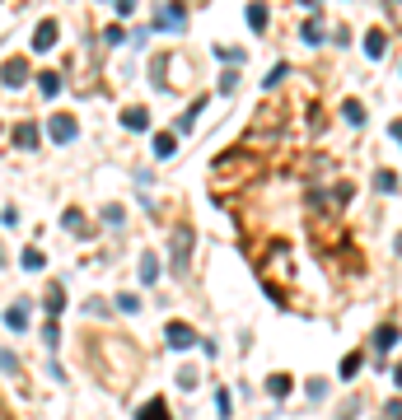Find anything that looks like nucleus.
<instances>
[{
    "mask_svg": "<svg viewBox=\"0 0 402 420\" xmlns=\"http://www.w3.org/2000/svg\"><path fill=\"white\" fill-rule=\"evenodd\" d=\"M61 309H66V289L52 285V289H47V313H61Z\"/></svg>",
    "mask_w": 402,
    "mask_h": 420,
    "instance_id": "nucleus-15",
    "label": "nucleus"
},
{
    "mask_svg": "<svg viewBox=\"0 0 402 420\" xmlns=\"http://www.w3.org/2000/svg\"><path fill=\"white\" fill-rule=\"evenodd\" d=\"M117 309H122V313H136V309H140V299H136V294H122V299H117Z\"/></svg>",
    "mask_w": 402,
    "mask_h": 420,
    "instance_id": "nucleus-25",
    "label": "nucleus"
},
{
    "mask_svg": "<svg viewBox=\"0 0 402 420\" xmlns=\"http://www.w3.org/2000/svg\"><path fill=\"white\" fill-rule=\"evenodd\" d=\"M0 369H5V373H14V369H19V360H14L10 350H0Z\"/></svg>",
    "mask_w": 402,
    "mask_h": 420,
    "instance_id": "nucleus-27",
    "label": "nucleus"
},
{
    "mask_svg": "<svg viewBox=\"0 0 402 420\" xmlns=\"http://www.w3.org/2000/svg\"><path fill=\"white\" fill-rule=\"evenodd\" d=\"M56 38H61V28H56L52 19H47V24H38V33H33V52H52Z\"/></svg>",
    "mask_w": 402,
    "mask_h": 420,
    "instance_id": "nucleus-4",
    "label": "nucleus"
},
{
    "mask_svg": "<svg viewBox=\"0 0 402 420\" xmlns=\"http://www.w3.org/2000/svg\"><path fill=\"white\" fill-rule=\"evenodd\" d=\"M136 420H173V416H168V406H164V402H145V406L136 411Z\"/></svg>",
    "mask_w": 402,
    "mask_h": 420,
    "instance_id": "nucleus-10",
    "label": "nucleus"
},
{
    "mask_svg": "<svg viewBox=\"0 0 402 420\" xmlns=\"http://www.w3.org/2000/svg\"><path fill=\"white\" fill-rule=\"evenodd\" d=\"M164 341L173 345V350H188V345H197V332H192L188 322H168V327H164Z\"/></svg>",
    "mask_w": 402,
    "mask_h": 420,
    "instance_id": "nucleus-1",
    "label": "nucleus"
},
{
    "mask_svg": "<svg viewBox=\"0 0 402 420\" xmlns=\"http://www.w3.org/2000/svg\"><path fill=\"white\" fill-rule=\"evenodd\" d=\"M393 332H398V327H379V332H375V350H379V355H384V350H393V341H398Z\"/></svg>",
    "mask_w": 402,
    "mask_h": 420,
    "instance_id": "nucleus-13",
    "label": "nucleus"
},
{
    "mask_svg": "<svg viewBox=\"0 0 402 420\" xmlns=\"http://www.w3.org/2000/svg\"><path fill=\"white\" fill-rule=\"evenodd\" d=\"M234 84H239V70H225V75H220V89H225V94H234Z\"/></svg>",
    "mask_w": 402,
    "mask_h": 420,
    "instance_id": "nucleus-24",
    "label": "nucleus"
},
{
    "mask_svg": "<svg viewBox=\"0 0 402 420\" xmlns=\"http://www.w3.org/2000/svg\"><path fill=\"white\" fill-rule=\"evenodd\" d=\"M42 266H47V257H42L38 248H28L24 252V271H42Z\"/></svg>",
    "mask_w": 402,
    "mask_h": 420,
    "instance_id": "nucleus-18",
    "label": "nucleus"
},
{
    "mask_svg": "<svg viewBox=\"0 0 402 420\" xmlns=\"http://www.w3.org/2000/svg\"><path fill=\"white\" fill-rule=\"evenodd\" d=\"M0 79H5L10 89H19V84L28 79V66L24 61H5V66H0Z\"/></svg>",
    "mask_w": 402,
    "mask_h": 420,
    "instance_id": "nucleus-6",
    "label": "nucleus"
},
{
    "mask_svg": "<svg viewBox=\"0 0 402 420\" xmlns=\"http://www.w3.org/2000/svg\"><path fill=\"white\" fill-rule=\"evenodd\" d=\"M14 145H19V150H33V145H38V127H33V122H24V127L14 131Z\"/></svg>",
    "mask_w": 402,
    "mask_h": 420,
    "instance_id": "nucleus-11",
    "label": "nucleus"
},
{
    "mask_svg": "<svg viewBox=\"0 0 402 420\" xmlns=\"http://www.w3.org/2000/svg\"><path fill=\"white\" fill-rule=\"evenodd\" d=\"M47 135H52L56 145H71V140L80 135V127H75V117H66V112H61V117H52V127H47Z\"/></svg>",
    "mask_w": 402,
    "mask_h": 420,
    "instance_id": "nucleus-2",
    "label": "nucleus"
},
{
    "mask_svg": "<svg viewBox=\"0 0 402 420\" xmlns=\"http://www.w3.org/2000/svg\"><path fill=\"white\" fill-rule=\"evenodd\" d=\"M384 52H388V38H384V33H365V56H370V61H379Z\"/></svg>",
    "mask_w": 402,
    "mask_h": 420,
    "instance_id": "nucleus-8",
    "label": "nucleus"
},
{
    "mask_svg": "<svg viewBox=\"0 0 402 420\" xmlns=\"http://www.w3.org/2000/svg\"><path fill=\"white\" fill-rule=\"evenodd\" d=\"M337 373H342V378H355V373H360V355H347V360H342V369H337Z\"/></svg>",
    "mask_w": 402,
    "mask_h": 420,
    "instance_id": "nucleus-20",
    "label": "nucleus"
},
{
    "mask_svg": "<svg viewBox=\"0 0 402 420\" xmlns=\"http://www.w3.org/2000/svg\"><path fill=\"white\" fill-rule=\"evenodd\" d=\"M342 112H347V122H351V127H360V122H365V107L355 103V99H351V103L342 107Z\"/></svg>",
    "mask_w": 402,
    "mask_h": 420,
    "instance_id": "nucleus-19",
    "label": "nucleus"
},
{
    "mask_svg": "<svg viewBox=\"0 0 402 420\" xmlns=\"http://www.w3.org/2000/svg\"><path fill=\"white\" fill-rule=\"evenodd\" d=\"M122 127H127V131H150V112H145V107H127V112H122Z\"/></svg>",
    "mask_w": 402,
    "mask_h": 420,
    "instance_id": "nucleus-7",
    "label": "nucleus"
},
{
    "mask_svg": "<svg viewBox=\"0 0 402 420\" xmlns=\"http://www.w3.org/2000/svg\"><path fill=\"white\" fill-rule=\"evenodd\" d=\"M188 248H192V229L173 234V271H188Z\"/></svg>",
    "mask_w": 402,
    "mask_h": 420,
    "instance_id": "nucleus-5",
    "label": "nucleus"
},
{
    "mask_svg": "<svg viewBox=\"0 0 402 420\" xmlns=\"http://www.w3.org/2000/svg\"><path fill=\"white\" fill-rule=\"evenodd\" d=\"M38 89H42V99H56L61 94V75H38Z\"/></svg>",
    "mask_w": 402,
    "mask_h": 420,
    "instance_id": "nucleus-14",
    "label": "nucleus"
},
{
    "mask_svg": "<svg viewBox=\"0 0 402 420\" xmlns=\"http://www.w3.org/2000/svg\"><path fill=\"white\" fill-rule=\"evenodd\" d=\"M375 187H379V192H398V173H379Z\"/></svg>",
    "mask_w": 402,
    "mask_h": 420,
    "instance_id": "nucleus-23",
    "label": "nucleus"
},
{
    "mask_svg": "<svg viewBox=\"0 0 402 420\" xmlns=\"http://www.w3.org/2000/svg\"><path fill=\"white\" fill-rule=\"evenodd\" d=\"M215 411H220V416H229V393H225V388L215 393Z\"/></svg>",
    "mask_w": 402,
    "mask_h": 420,
    "instance_id": "nucleus-26",
    "label": "nucleus"
},
{
    "mask_svg": "<svg viewBox=\"0 0 402 420\" xmlns=\"http://www.w3.org/2000/svg\"><path fill=\"white\" fill-rule=\"evenodd\" d=\"M173 150H178V140L164 131V135H155V159H173Z\"/></svg>",
    "mask_w": 402,
    "mask_h": 420,
    "instance_id": "nucleus-12",
    "label": "nucleus"
},
{
    "mask_svg": "<svg viewBox=\"0 0 402 420\" xmlns=\"http://www.w3.org/2000/svg\"><path fill=\"white\" fill-rule=\"evenodd\" d=\"M248 24H253V28H267V10H262V5H248Z\"/></svg>",
    "mask_w": 402,
    "mask_h": 420,
    "instance_id": "nucleus-21",
    "label": "nucleus"
},
{
    "mask_svg": "<svg viewBox=\"0 0 402 420\" xmlns=\"http://www.w3.org/2000/svg\"><path fill=\"white\" fill-rule=\"evenodd\" d=\"M155 276H160V262H155V257H140V280L155 285Z\"/></svg>",
    "mask_w": 402,
    "mask_h": 420,
    "instance_id": "nucleus-16",
    "label": "nucleus"
},
{
    "mask_svg": "<svg viewBox=\"0 0 402 420\" xmlns=\"http://www.w3.org/2000/svg\"><path fill=\"white\" fill-rule=\"evenodd\" d=\"M267 393H271V397H286V393H290V378H286V373L267 378Z\"/></svg>",
    "mask_w": 402,
    "mask_h": 420,
    "instance_id": "nucleus-17",
    "label": "nucleus"
},
{
    "mask_svg": "<svg viewBox=\"0 0 402 420\" xmlns=\"http://www.w3.org/2000/svg\"><path fill=\"white\" fill-rule=\"evenodd\" d=\"M5 322H10V332H24V327H28V304H14V309H5Z\"/></svg>",
    "mask_w": 402,
    "mask_h": 420,
    "instance_id": "nucleus-9",
    "label": "nucleus"
},
{
    "mask_svg": "<svg viewBox=\"0 0 402 420\" xmlns=\"http://www.w3.org/2000/svg\"><path fill=\"white\" fill-rule=\"evenodd\" d=\"M299 38H304L309 47H318V42H323V28H318V24H304V33H299Z\"/></svg>",
    "mask_w": 402,
    "mask_h": 420,
    "instance_id": "nucleus-22",
    "label": "nucleus"
},
{
    "mask_svg": "<svg viewBox=\"0 0 402 420\" xmlns=\"http://www.w3.org/2000/svg\"><path fill=\"white\" fill-rule=\"evenodd\" d=\"M183 24H188V10H183V5H164L160 14H155V28H173V33H178Z\"/></svg>",
    "mask_w": 402,
    "mask_h": 420,
    "instance_id": "nucleus-3",
    "label": "nucleus"
}]
</instances>
